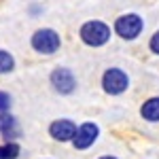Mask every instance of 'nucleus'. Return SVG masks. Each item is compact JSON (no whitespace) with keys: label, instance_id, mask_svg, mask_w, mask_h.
I'll return each instance as SVG.
<instances>
[{"label":"nucleus","instance_id":"nucleus-4","mask_svg":"<svg viewBox=\"0 0 159 159\" xmlns=\"http://www.w3.org/2000/svg\"><path fill=\"white\" fill-rule=\"evenodd\" d=\"M127 87H129V76L121 68H108L102 74V89L108 96H121L127 91Z\"/></svg>","mask_w":159,"mask_h":159},{"label":"nucleus","instance_id":"nucleus-3","mask_svg":"<svg viewBox=\"0 0 159 159\" xmlns=\"http://www.w3.org/2000/svg\"><path fill=\"white\" fill-rule=\"evenodd\" d=\"M112 30H115V34L119 38H123V40H134V38H138L142 34L144 21H142V17L136 15V13H125V15H121V17L115 19Z\"/></svg>","mask_w":159,"mask_h":159},{"label":"nucleus","instance_id":"nucleus-12","mask_svg":"<svg viewBox=\"0 0 159 159\" xmlns=\"http://www.w3.org/2000/svg\"><path fill=\"white\" fill-rule=\"evenodd\" d=\"M11 104H13V98L7 91H0V110H9Z\"/></svg>","mask_w":159,"mask_h":159},{"label":"nucleus","instance_id":"nucleus-13","mask_svg":"<svg viewBox=\"0 0 159 159\" xmlns=\"http://www.w3.org/2000/svg\"><path fill=\"white\" fill-rule=\"evenodd\" d=\"M148 49L153 51L155 55H159V30L151 36V40H148Z\"/></svg>","mask_w":159,"mask_h":159},{"label":"nucleus","instance_id":"nucleus-9","mask_svg":"<svg viewBox=\"0 0 159 159\" xmlns=\"http://www.w3.org/2000/svg\"><path fill=\"white\" fill-rule=\"evenodd\" d=\"M15 70V57L9 51L0 49V74H9Z\"/></svg>","mask_w":159,"mask_h":159},{"label":"nucleus","instance_id":"nucleus-2","mask_svg":"<svg viewBox=\"0 0 159 159\" xmlns=\"http://www.w3.org/2000/svg\"><path fill=\"white\" fill-rule=\"evenodd\" d=\"M30 45H32V49L36 51V53H40V55H53L55 51H60L61 38L55 30H51V28H40V30H36V32L32 34Z\"/></svg>","mask_w":159,"mask_h":159},{"label":"nucleus","instance_id":"nucleus-14","mask_svg":"<svg viewBox=\"0 0 159 159\" xmlns=\"http://www.w3.org/2000/svg\"><path fill=\"white\" fill-rule=\"evenodd\" d=\"M100 159H117V157H112V155H104V157H100Z\"/></svg>","mask_w":159,"mask_h":159},{"label":"nucleus","instance_id":"nucleus-11","mask_svg":"<svg viewBox=\"0 0 159 159\" xmlns=\"http://www.w3.org/2000/svg\"><path fill=\"white\" fill-rule=\"evenodd\" d=\"M11 121H15V117H13L11 112H9V110H0V132H2Z\"/></svg>","mask_w":159,"mask_h":159},{"label":"nucleus","instance_id":"nucleus-6","mask_svg":"<svg viewBox=\"0 0 159 159\" xmlns=\"http://www.w3.org/2000/svg\"><path fill=\"white\" fill-rule=\"evenodd\" d=\"M98 136H100V127L96 125V123L87 121V123H83V125L76 127V132H74L70 142L74 144L76 151H85V148H89L96 140H98Z\"/></svg>","mask_w":159,"mask_h":159},{"label":"nucleus","instance_id":"nucleus-8","mask_svg":"<svg viewBox=\"0 0 159 159\" xmlns=\"http://www.w3.org/2000/svg\"><path fill=\"white\" fill-rule=\"evenodd\" d=\"M140 115L142 119L148 123H157L159 121V98H148L142 106H140Z\"/></svg>","mask_w":159,"mask_h":159},{"label":"nucleus","instance_id":"nucleus-7","mask_svg":"<svg viewBox=\"0 0 159 159\" xmlns=\"http://www.w3.org/2000/svg\"><path fill=\"white\" fill-rule=\"evenodd\" d=\"M74 132H76V125L70 119H57L49 125V136L57 142H70Z\"/></svg>","mask_w":159,"mask_h":159},{"label":"nucleus","instance_id":"nucleus-5","mask_svg":"<svg viewBox=\"0 0 159 159\" xmlns=\"http://www.w3.org/2000/svg\"><path fill=\"white\" fill-rule=\"evenodd\" d=\"M49 81L60 96H70V93H74V89H76V76L72 74L70 68H55L51 72Z\"/></svg>","mask_w":159,"mask_h":159},{"label":"nucleus","instance_id":"nucleus-1","mask_svg":"<svg viewBox=\"0 0 159 159\" xmlns=\"http://www.w3.org/2000/svg\"><path fill=\"white\" fill-rule=\"evenodd\" d=\"M79 36L85 43L87 47H104L110 40V28L104 21H98V19H91V21H85L79 30Z\"/></svg>","mask_w":159,"mask_h":159},{"label":"nucleus","instance_id":"nucleus-10","mask_svg":"<svg viewBox=\"0 0 159 159\" xmlns=\"http://www.w3.org/2000/svg\"><path fill=\"white\" fill-rule=\"evenodd\" d=\"M19 144L15 142V140H11V142H7V144H2L0 147V159H17L19 157Z\"/></svg>","mask_w":159,"mask_h":159}]
</instances>
